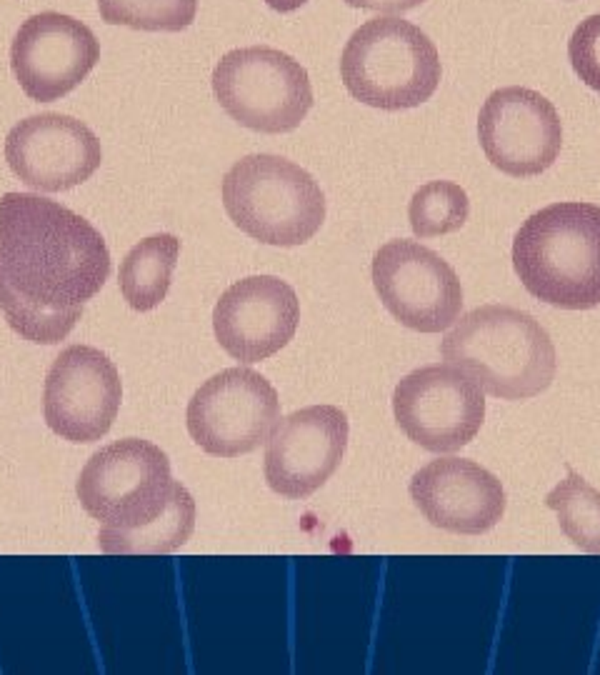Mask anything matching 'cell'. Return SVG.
Wrapping results in <instances>:
<instances>
[{
  "instance_id": "6da1fadb",
  "label": "cell",
  "mask_w": 600,
  "mask_h": 675,
  "mask_svg": "<svg viewBox=\"0 0 600 675\" xmlns=\"http://www.w3.org/2000/svg\"><path fill=\"white\" fill-rule=\"evenodd\" d=\"M108 275L110 250L83 215L35 193L0 198V310L20 338L65 340Z\"/></svg>"
},
{
  "instance_id": "7a4b0ae2",
  "label": "cell",
  "mask_w": 600,
  "mask_h": 675,
  "mask_svg": "<svg viewBox=\"0 0 600 675\" xmlns=\"http://www.w3.org/2000/svg\"><path fill=\"white\" fill-rule=\"evenodd\" d=\"M446 363L500 401H528L555 378V345L531 313L510 305H480L460 315L443 338Z\"/></svg>"
},
{
  "instance_id": "3957f363",
  "label": "cell",
  "mask_w": 600,
  "mask_h": 675,
  "mask_svg": "<svg viewBox=\"0 0 600 675\" xmlns=\"http://www.w3.org/2000/svg\"><path fill=\"white\" fill-rule=\"evenodd\" d=\"M513 268L531 295L566 310L600 305V206L553 203L513 241Z\"/></svg>"
},
{
  "instance_id": "277c9868",
  "label": "cell",
  "mask_w": 600,
  "mask_h": 675,
  "mask_svg": "<svg viewBox=\"0 0 600 675\" xmlns=\"http://www.w3.org/2000/svg\"><path fill=\"white\" fill-rule=\"evenodd\" d=\"M440 53L418 25L400 15H378L355 28L340 53L345 91L380 110L425 103L440 83Z\"/></svg>"
},
{
  "instance_id": "5b68a950",
  "label": "cell",
  "mask_w": 600,
  "mask_h": 675,
  "mask_svg": "<svg viewBox=\"0 0 600 675\" xmlns=\"http://www.w3.org/2000/svg\"><path fill=\"white\" fill-rule=\"evenodd\" d=\"M228 218L265 246H303L326 220V195L298 163L270 153L235 161L220 185Z\"/></svg>"
},
{
  "instance_id": "8992f818",
  "label": "cell",
  "mask_w": 600,
  "mask_h": 675,
  "mask_svg": "<svg viewBox=\"0 0 600 675\" xmlns=\"http://www.w3.org/2000/svg\"><path fill=\"white\" fill-rule=\"evenodd\" d=\"M211 83L220 108L255 133H291L313 108L308 70L280 48H233L215 63Z\"/></svg>"
},
{
  "instance_id": "52a82bcc",
  "label": "cell",
  "mask_w": 600,
  "mask_h": 675,
  "mask_svg": "<svg viewBox=\"0 0 600 675\" xmlns=\"http://www.w3.org/2000/svg\"><path fill=\"white\" fill-rule=\"evenodd\" d=\"M173 486L166 453L148 441L126 438L100 448L80 470L78 500L103 528L133 530L168 508Z\"/></svg>"
},
{
  "instance_id": "ba28073f",
  "label": "cell",
  "mask_w": 600,
  "mask_h": 675,
  "mask_svg": "<svg viewBox=\"0 0 600 675\" xmlns=\"http://www.w3.org/2000/svg\"><path fill=\"white\" fill-rule=\"evenodd\" d=\"M185 420L190 438L208 455L238 458L270 438L280 420V401L260 373L228 368L195 390Z\"/></svg>"
},
{
  "instance_id": "9c48e42d",
  "label": "cell",
  "mask_w": 600,
  "mask_h": 675,
  "mask_svg": "<svg viewBox=\"0 0 600 675\" xmlns=\"http://www.w3.org/2000/svg\"><path fill=\"white\" fill-rule=\"evenodd\" d=\"M393 413L413 443L430 453H455L478 435L486 398L460 368L435 363L408 373L395 385Z\"/></svg>"
},
{
  "instance_id": "30bf717a",
  "label": "cell",
  "mask_w": 600,
  "mask_h": 675,
  "mask_svg": "<svg viewBox=\"0 0 600 675\" xmlns=\"http://www.w3.org/2000/svg\"><path fill=\"white\" fill-rule=\"evenodd\" d=\"M373 286L400 326L448 330L463 310V286L435 250L415 241H388L373 255Z\"/></svg>"
},
{
  "instance_id": "8fae6325",
  "label": "cell",
  "mask_w": 600,
  "mask_h": 675,
  "mask_svg": "<svg viewBox=\"0 0 600 675\" xmlns=\"http://www.w3.org/2000/svg\"><path fill=\"white\" fill-rule=\"evenodd\" d=\"M100 60V41L83 20L58 11L25 18L11 41V68L30 100L51 103L86 81Z\"/></svg>"
},
{
  "instance_id": "7c38bea8",
  "label": "cell",
  "mask_w": 600,
  "mask_h": 675,
  "mask_svg": "<svg viewBox=\"0 0 600 675\" xmlns=\"http://www.w3.org/2000/svg\"><path fill=\"white\" fill-rule=\"evenodd\" d=\"M486 158L505 175L531 178L548 171L563 145V123L548 98L533 88H498L478 113Z\"/></svg>"
},
{
  "instance_id": "4fadbf2b",
  "label": "cell",
  "mask_w": 600,
  "mask_h": 675,
  "mask_svg": "<svg viewBox=\"0 0 600 675\" xmlns=\"http://www.w3.org/2000/svg\"><path fill=\"white\" fill-rule=\"evenodd\" d=\"M120 398V373L108 355L93 345H70L46 375L43 415L65 441L95 443L113 425Z\"/></svg>"
},
{
  "instance_id": "5bb4252c",
  "label": "cell",
  "mask_w": 600,
  "mask_h": 675,
  "mask_svg": "<svg viewBox=\"0 0 600 675\" xmlns=\"http://www.w3.org/2000/svg\"><path fill=\"white\" fill-rule=\"evenodd\" d=\"M6 161L28 188L63 193L100 168L103 148L95 133L73 115L38 113L8 131Z\"/></svg>"
},
{
  "instance_id": "9a60e30c",
  "label": "cell",
  "mask_w": 600,
  "mask_h": 675,
  "mask_svg": "<svg viewBox=\"0 0 600 675\" xmlns=\"http://www.w3.org/2000/svg\"><path fill=\"white\" fill-rule=\"evenodd\" d=\"M348 448V415L335 406H310L278 423L265 448V481L283 498L300 500L323 488Z\"/></svg>"
},
{
  "instance_id": "2e32d148",
  "label": "cell",
  "mask_w": 600,
  "mask_h": 675,
  "mask_svg": "<svg viewBox=\"0 0 600 675\" xmlns=\"http://www.w3.org/2000/svg\"><path fill=\"white\" fill-rule=\"evenodd\" d=\"M300 321V300L275 275H251L233 283L213 310L220 348L240 363H258L286 348Z\"/></svg>"
},
{
  "instance_id": "e0dca14e",
  "label": "cell",
  "mask_w": 600,
  "mask_h": 675,
  "mask_svg": "<svg viewBox=\"0 0 600 675\" xmlns=\"http://www.w3.org/2000/svg\"><path fill=\"white\" fill-rule=\"evenodd\" d=\"M411 498L425 521L458 535H480L500 523L505 490L495 475L465 458H438L418 470Z\"/></svg>"
},
{
  "instance_id": "ac0fdd59",
  "label": "cell",
  "mask_w": 600,
  "mask_h": 675,
  "mask_svg": "<svg viewBox=\"0 0 600 675\" xmlns=\"http://www.w3.org/2000/svg\"><path fill=\"white\" fill-rule=\"evenodd\" d=\"M180 258V241L173 233L148 235L128 250L118 273L120 293L133 310H153L166 300L173 270Z\"/></svg>"
},
{
  "instance_id": "d6986e66",
  "label": "cell",
  "mask_w": 600,
  "mask_h": 675,
  "mask_svg": "<svg viewBox=\"0 0 600 675\" xmlns=\"http://www.w3.org/2000/svg\"><path fill=\"white\" fill-rule=\"evenodd\" d=\"M195 528V500L185 486H173V498L168 508L155 518L133 530L100 528L98 545L103 553L113 555H168L183 548Z\"/></svg>"
},
{
  "instance_id": "ffe728a7",
  "label": "cell",
  "mask_w": 600,
  "mask_h": 675,
  "mask_svg": "<svg viewBox=\"0 0 600 675\" xmlns=\"http://www.w3.org/2000/svg\"><path fill=\"white\" fill-rule=\"evenodd\" d=\"M545 505L555 510L560 530L585 553L600 555V490H595L583 475L568 470V475L545 495Z\"/></svg>"
},
{
  "instance_id": "44dd1931",
  "label": "cell",
  "mask_w": 600,
  "mask_h": 675,
  "mask_svg": "<svg viewBox=\"0 0 600 675\" xmlns=\"http://www.w3.org/2000/svg\"><path fill=\"white\" fill-rule=\"evenodd\" d=\"M470 215L468 193L453 180H430L413 193L408 203V220L418 238L455 233Z\"/></svg>"
},
{
  "instance_id": "7402d4cb",
  "label": "cell",
  "mask_w": 600,
  "mask_h": 675,
  "mask_svg": "<svg viewBox=\"0 0 600 675\" xmlns=\"http://www.w3.org/2000/svg\"><path fill=\"white\" fill-rule=\"evenodd\" d=\"M98 11L108 25L178 33L195 20L198 0H98Z\"/></svg>"
},
{
  "instance_id": "603a6c76",
  "label": "cell",
  "mask_w": 600,
  "mask_h": 675,
  "mask_svg": "<svg viewBox=\"0 0 600 675\" xmlns=\"http://www.w3.org/2000/svg\"><path fill=\"white\" fill-rule=\"evenodd\" d=\"M568 58L578 78L600 93V13L575 25L568 41Z\"/></svg>"
},
{
  "instance_id": "cb8c5ba5",
  "label": "cell",
  "mask_w": 600,
  "mask_h": 675,
  "mask_svg": "<svg viewBox=\"0 0 600 675\" xmlns=\"http://www.w3.org/2000/svg\"><path fill=\"white\" fill-rule=\"evenodd\" d=\"M350 8H363V11H378L385 15H398L418 8L423 0H345Z\"/></svg>"
},
{
  "instance_id": "d4e9b609",
  "label": "cell",
  "mask_w": 600,
  "mask_h": 675,
  "mask_svg": "<svg viewBox=\"0 0 600 675\" xmlns=\"http://www.w3.org/2000/svg\"><path fill=\"white\" fill-rule=\"evenodd\" d=\"M265 3H268V8H273L278 13H293L298 8H303L308 0H265Z\"/></svg>"
}]
</instances>
